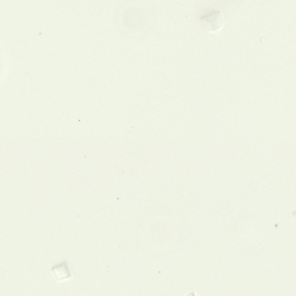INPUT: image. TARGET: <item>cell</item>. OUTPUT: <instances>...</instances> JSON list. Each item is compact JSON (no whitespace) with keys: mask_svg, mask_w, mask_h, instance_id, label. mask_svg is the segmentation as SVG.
I'll list each match as a JSON object with an SVG mask.
<instances>
[{"mask_svg":"<svg viewBox=\"0 0 296 296\" xmlns=\"http://www.w3.org/2000/svg\"><path fill=\"white\" fill-rule=\"evenodd\" d=\"M143 15L140 10L134 8H130L125 14V23L128 26L136 27L140 25L143 21Z\"/></svg>","mask_w":296,"mask_h":296,"instance_id":"obj_1","label":"cell"},{"mask_svg":"<svg viewBox=\"0 0 296 296\" xmlns=\"http://www.w3.org/2000/svg\"><path fill=\"white\" fill-rule=\"evenodd\" d=\"M52 270L58 280H62L70 277L71 274L67 263L63 262L53 267Z\"/></svg>","mask_w":296,"mask_h":296,"instance_id":"obj_2","label":"cell"}]
</instances>
